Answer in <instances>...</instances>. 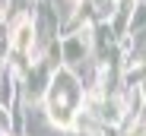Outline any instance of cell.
Instances as JSON below:
<instances>
[{
	"label": "cell",
	"mask_w": 146,
	"mask_h": 136,
	"mask_svg": "<svg viewBox=\"0 0 146 136\" xmlns=\"http://www.w3.org/2000/svg\"><path fill=\"white\" fill-rule=\"evenodd\" d=\"M80 98H83V89H80L76 76L67 66L57 70L51 79V92H48V114H51V120L57 127H70L80 114Z\"/></svg>",
	"instance_id": "obj_1"
},
{
	"label": "cell",
	"mask_w": 146,
	"mask_h": 136,
	"mask_svg": "<svg viewBox=\"0 0 146 136\" xmlns=\"http://www.w3.org/2000/svg\"><path fill=\"white\" fill-rule=\"evenodd\" d=\"M32 38H35L32 22L22 19L19 26H16V32H13V38H10V48H13L16 54H26V51H32Z\"/></svg>",
	"instance_id": "obj_2"
}]
</instances>
